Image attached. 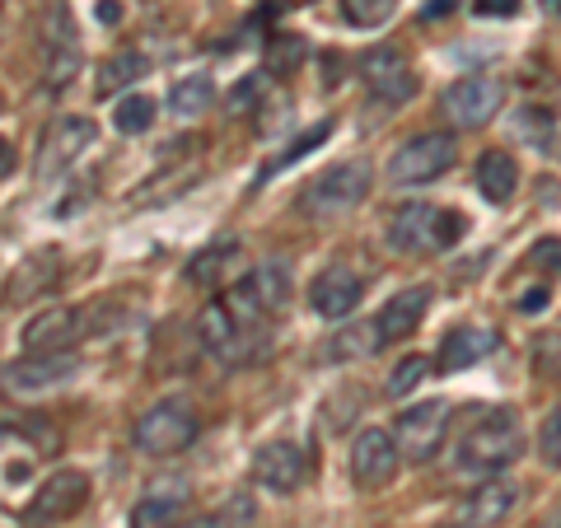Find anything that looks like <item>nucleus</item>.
<instances>
[{
    "label": "nucleus",
    "instance_id": "obj_1",
    "mask_svg": "<svg viewBox=\"0 0 561 528\" xmlns=\"http://www.w3.org/2000/svg\"><path fill=\"white\" fill-rule=\"evenodd\" d=\"M524 454V426L515 408H472V421L459 435L454 468L472 478H496Z\"/></svg>",
    "mask_w": 561,
    "mask_h": 528
},
{
    "label": "nucleus",
    "instance_id": "obj_2",
    "mask_svg": "<svg viewBox=\"0 0 561 528\" xmlns=\"http://www.w3.org/2000/svg\"><path fill=\"white\" fill-rule=\"evenodd\" d=\"M127 323V309L117 305H51L33 313L24 328V351H80L90 337H113Z\"/></svg>",
    "mask_w": 561,
    "mask_h": 528
},
{
    "label": "nucleus",
    "instance_id": "obj_3",
    "mask_svg": "<svg viewBox=\"0 0 561 528\" xmlns=\"http://www.w3.org/2000/svg\"><path fill=\"white\" fill-rule=\"evenodd\" d=\"M383 239H389V249H398V253H435V249H449V243L463 239V216L459 210L426 206V202H408L389 216Z\"/></svg>",
    "mask_w": 561,
    "mask_h": 528
},
{
    "label": "nucleus",
    "instance_id": "obj_4",
    "mask_svg": "<svg viewBox=\"0 0 561 528\" xmlns=\"http://www.w3.org/2000/svg\"><path fill=\"white\" fill-rule=\"evenodd\" d=\"M197 435H202L197 408L183 398H164L150 412H140V421L131 426V445L140 454H150V459H173V454L197 445Z\"/></svg>",
    "mask_w": 561,
    "mask_h": 528
},
{
    "label": "nucleus",
    "instance_id": "obj_5",
    "mask_svg": "<svg viewBox=\"0 0 561 528\" xmlns=\"http://www.w3.org/2000/svg\"><path fill=\"white\" fill-rule=\"evenodd\" d=\"M370 183H375V169L370 160H342L323 169L305 192H300V216L309 220H332V216H346L356 210L365 197H370Z\"/></svg>",
    "mask_w": 561,
    "mask_h": 528
},
{
    "label": "nucleus",
    "instance_id": "obj_6",
    "mask_svg": "<svg viewBox=\"0 0 561 528\" xmlns=\"http://www.w3.org/2000/svg\"><path fill=\"white\" fill-rule=\"evenodd\" d=\"M220 299L230 305V313H234L239 323L272 328V319L286 309V299H290V272H286V262H257V267L243 272Z\"/></svg>",
    "mask_w": 561,
    "mask_h": 528
},
{
    "label": "nucleus",
    "instance_id": "obj_7",
    "mask_svg": "<svg viewBox=\"0 0 561 528\" xmlns=\"http://www.w3.org/2000/svg\"><path fill=\"white\" fill-rule=\"evenodd\" d=\"M197 342H202L220 365H230V369L253 365V360L267 356V328L239 323L225 299H210V305L197 313Z\"/></svg>",
    "mask_w": 561,
    "mask_h": 528
},
{
    "label": "nucleus",
    "instance_id": "obj_8",
    "mask_svg": "<svg viewBox=\"0 0 561 528\" xmlns=\"http://www.w3.org/2000/svg\"><path fill=\"white\" fill-rule=\"evenodd\" d=\"M459 164V140L449 131H416L393 150L389 160V183L393 187H426Z\"/></svg>",
    "mask_w": 561,
    "mask_h": 528
},
{
    "label": "nucleus",
    "instance_id": "obj_9",
    "mask_svg": "<svg viewBox=\"0 0 561 528\" xmlns=\"http://www.w3.org/2000/svg\"><path fill=\"white\" fill-rule=\"evenodd\" d=\"M38 57H43V80L47 90H66L70 80L80 76V33L70 20L66 0H47L43 20H38Z\"/></svg>",
    "mask_w": 561,
    "mask_h": 528
},
{
    "label": "nucleus",
    "instance_id": "obj_10",
    "mask_svg": "<svg viewBox=\"0 0 561 528\" xmlns=\"http://www.w3.org/2000/svg\"><path fill=\"white\" fill-rule=\"evenodd\" d=\"M90 478H84L80 468H57L51 478L33 491V501L24 505V515L20 524L24 528H51V524H66V519H76L84 505H90Z\"/></svg>",
    "mask_w": 561,
    "mask_h": 528
},
{
    "label": "nucleus",
    "instance_id": "obj_11",
    "mask_svg": "<svg viewBox=\"0 0 561 528\" xmlns=\"http://www.w3.org/2000/svg\"><path fill=\"white\" fill-rule=\"evenodd\" d=\"M449 421H454V408H449L445 398L416 402V408L402 412V416L393 421V439H398L402 459H408V463H431V459H440L445 435H449Z\"/></svg>",
    "mask_w": 561,
    "mask_h": 528
},
{
    "label": "nucleus",
    "instance_id": "obj_12",
    "mask_svg": "<svg viewBox=\"0 0 561 528\" xmlns=\"http://www.w3.org/2000/svg\"><path fill=\"white\" fill-rule=\"evenodd\" d=\"M80 351H24L20 360L5 365V375H0V383H5L10 393L20 398H33V393H47V389H61V383H70L80 375Z\"/></svg>",
    "mask_w": 561,
    "mask_h": 528
},
{
    "label": "nucleus",
    "instance_id": "obj_13",
    "mask_svg": "<svg viewBox=\"0 0 561 528\" xmlns=\"http://www.w3.org/2000/svg\"><path fill=\"white\" fill-rule=\"evenodd\" d=\"M501 108H505V80L496 76H463L440 94V113L463 131L486 127Z\"/></svg>",
    "mask_w": 561,
    "mask_h": 528
},
{
    "label": "nucleus",
    "instance_id": "obj_14",
    "mask_svg": "<svg viewBox=\"0 0 561 528\" xmlns=\"http://www.w3.org/2000/svg\"><path fill=\"white\" fill-rule=\"evenodd\" d=\"M94 140H99L94 117H84V113L51 117L43 131V146H38V179L47 183V179H57V173H66L84 150H94Z\"/></svg>",
    "mask_w": 561,
    "mask_h": 528
},
{
    "label": "nucleus",
    "instance_id": "obj_15",
    "mask_svg": "<svg viewBox=\"0 0 561 528\" xmlns=\"http://www.w3.org/2000/svg\"><path fill=\"white\" fill-rule=\"evenodd\" d=\"M356 70H360V84L375 94V103H393L398 108V103L416 99V90H421L408 51H398V47H370L356 61Z\"/></svg>",
    "mask_w": 561,
    "mask_h": 528
},
{
    "label": "nucleus",
    "instance_id": "obj_16",
    "mask_svg": "<svg viewBox=\"0 0 561 528\" xmlns=\"http://www.w3.org/2000/svg\"><path fill=\"white\" fill-rule=\"evenodd\" d=\"M398 468H402V449H398L393 431L370 426L356 435V445H351V482L356 486H365V491L389 486L398 478Z\"/></svg>",
    "mask_w": 561,
    "mask_h": 528
},
{
    "label": "nucleus",
    "instance_id": "obj_17",
    "mask_svg": "<svg viewBox=\"0 0 561 528\" xmlns=\"http://www.w3.org/2000/svg\"><path fill=\"white\" fill-rule=\"evenodd\" d=\"M515 505H519V482L496 472V478H486L459 509H454L449 528H496L515 515Z\"/></svg>",
    "mask_w": 561,
    "mask_h": 528
},
{
    "label": "nucleus",
    "instance_id": "obj_18",
    "mask_svg": "<svg viewBox=\"0 0 561 528\" xmlns=\"http://www.w3.org/2000/svg\"><path fill=\"white\" fill-rule=\"evenodd\" d=\"M305 478H309V459H305V449L295 445V439H272V445L257 449L253 482L267 486L272 496H290V491H300Z\"/></svg>",
    "mask_w": 561,
    "mask_h": 528
},
{
    "label": "nucleus",
    "instance_id": "obj_19",
    "mask_svg": "<svg viewBox=\"0 0 561 528\" xmlns=\"http://www.w3.org/2000/svg\"><path fill=\"white\" fill-rule=\"evenodd\" d=\"M360 295H365V280L346 267V262H332V267H323L319 276H313V286H309V309L319 313V319H346V313H356L360 305Z\"/></svg>",
    "mask_w": 561,
    "mask_h": 528
},
{
    "label": "nucleus",
    "instance_id": "obj_20",
    "mask_svg": "<svg viewBox=\"0 0 561 528\" xmlns=\"http://www.w3.org/2000/svg\"><path fill=\"white\" fill-rule=\"evenodd\" d=\"M426 309H431V286H408L402 295H393L389 305H383V309L375 313L379 342L389 346V342L412 337V332L421 328V319H426Z\"/></svg>",
    "mask_w": 561,
    "mask_h": 528
},
{
    "label": "nucleus",
    "instance_id": "obj_21",
    "mask_svg": "<svg viewBox=\"0 0 561 528\" xmlns=\"http://www.w3.org/2000/svg\"><path fill=\"white\" fill-rule=\"evenodd\" d=\"M496 346H501V337L491 328H449L440 342V356H435V369H440V375H459V369L486 360Z\"/></svg>",
    "mask_w": 561,
    "mask_h": 528
},
{
    "label": "nucleus",
    "instance_id": "obj_22",
    "mask_svg": "<svg viewBox=\"0 0 561 528\" xmlns=\"http://www.w3.org/2000/svg\"><path fill=\"white\" fill-rule=\"evenodd\" d=\"M192 501V486L183 478L173 482H150V491L131 505V528H160V524H173L183 519V509Z\"/></svg>",
    "mask_w": 561,
    "mask_h": 528
},
{
    "label": "nucleus",
    "instance_id": "obj_23",
    "mask_svg": "<svg viewBox=\"0 0 561 528\" xmlns=\"http://www.w3.org/2000/svg\"><path fill=\"white\" fill-rule=\"evenodd\" d=\"M239 262H243L239 239H216L210 249H202L197 257L187 262V280H192V286H206V290H220V280L230 276Z\"/></svg>",
    "mask_w": 561,
    "mask_h": 528
},
{
    "label": "nucleus",
    "instance_id": "obj_24",
    "mask_svg": "<svg viewBox=\"0 0 561 528\" xmlns=\"http://www.w3.org/2000/svg\"><path fill=\"white\" fill-rule=\"evenodd\" d=\"M515 187H519L515 154L511 150H486L482 160H478V192H482L491 206H505V202L515 197Z\"/></svg>",
    "mask_w": 561,
    "mask_h": 528
},
{
    "label": "nucleus",
    "instance_id": "obj_25",
    "mask_svg": "<svg viewBox=\"0 0 561 528\" xmlns=\"http://www.w3.org/2000/svg\"><path fill=\"white\" fill-rule=\"evenodd\" d=\"M146 76H150V61L140 57V51L122 47V51H113V57L94 70V99H113V94L131 90V84L146 80Z\"/></svg>",
    "mask_w": 561,
    "mask_h": 528
},
{
    "label": "nucleus",
    "instance_id": "obj_26",
    "mask_svg": "<svg viewBox=\"0 0 561 528\" xmlns=\"http://www.w3.org/2000/svg\"><path fill=\"white\" fill-rule=\"evenodd\" d=\"M328 136H332V122H328V117L319 122V127H305L300 136H295V140H290V146H286V150H280V154H276V160H267V169H262V173H257V187H262V183H267V179H276V173H286L290 164H300V160H305V154H309V150H319V146H323V140H328Z\"/></svg>",
    "mask_w": 561,
    "mask_h": 528
},
{
    "label": "nucleus",
    "instance_id": "obj_27",
    "mask_svg": "<svg viewBox=\"0 0 561 528\" xmlns=\"http://www.w3.org/2000/svg\"><path fill=\"white\" fill-rule=\"evenodd\" d=\"M210 99H216L210 76H183V80L169 84V113L173 117H197V113H206Z\"/></svg>",
    "mask_w": 561,
    "mask_h": 528
},
{
    "label": "nucleus",
    "instance_id": "obj_28",
    "mask_svg": "<svg viewBox=\"0 0 561 528\" xmlns=\"http://www.w3.org/2000/svg\"><path fill=\"white\" fill-rule=\"evenodd\" d=\"M383 342H379V328L375 323H356V328H342L337 337L328 342V360H365L375 356Z\"/></svg>",
    "mask_w": 561,
    "mask_h": 528
},
{
    "label": "nucleus",
    "instance_id": "obj_29",
    "mask_svg": "<svg viewBox=\"0 0 561 528\" xmlns=\"http://www.w3.org/2000/svg\"><path fill=\"white\" fill-rule=\"evenodd\" d=\"M113 127L122 136H140V131H150L154 127V99L150 94H127L117 103V113H113Z\"/></svg>",
    "mask_w": 561,
    "mask_h": 528
},
{
    "label": "nucleus",
    "instance_id": "obj_30",
    "mask_svg": "<svg viewBox=\"0 0 561 528\" xmlns=\"http://www.w3.org/2000/svg\"><path fill=\"white\" fill-rule=\"evenodd\" d=\"M253 515V501L249 496H234L230 505L210 509V515H192V519H173L169 528H243V519Z\"/></svg>",
    "mask_w": 561,
    "mask_h": 528
},
{
    "label": "nucleus",
    "instance_id": "obj_31",
    "mask_svg": "<svg viewBox=\"0 0 561 528\" xmlns=\"http://www.w3.org/2000/svg\"><path fill=\"white\" fill-rule=\"evenodd\" d=\"M398 14V0H342V20L356 28H383Z\"/></svg>",
    "mask_w": 561,
    "mask_h": 528
},
{
    "label": "nucleus",
    "instance_id": "obj_32",
    "mask_svg": "<svg viewBox=\"0 0 561 528\" xmlns=\"http://www.w3.org/2000/svg\"><path fill=\"white\" fill-rule=\"evenodd\" d=\"M309 57V47L300 33H272L267 38V70H280V76H290L295 66Z\"/></svg>",
    "mask_w": 561,
    "mask_h": 528
},
{
    "label": "nucleus",
    "instance_id": "obj_33",
    "mask_svg": "<svg viewBox=\"0 0 561 528\" xmlns=\"http://www.w3.org/2000/svg\"><path fill=\"white\" fill-rule=\"evenodd\" d=\"M38 267H43V257L24 262V276H14V280H10V305H28L33 295H43V290L51 286V276H57V262H51L47 272H38Z\"/></svg>",
    "mask_w": 561,
    "mask_h": 528
},
{
    "label": "nucleus",
    "instance_id": "obj_34",
    "mask_svg": "<svg viewBox=\"0 0 561 528\" xmlns=\"http://www.w3.org/2000/svg\"><path fill=\"white\" fill-rule=\"evenodd\" d=\"M267 84H272V70H253V76H243L234 90H230V99H225V108H230L234 117L253 113V108H257V99L267 94Z\"/></svg>",
    "mask_w": 561,
    "mask_h": 528
},
{
    "label": "nucleus",
    "instance_id": "obj_35",
    "mask_svg": "<svg viewBox=\"0 0 561 528\" xmlns=\"http://www.w3.org/2000/svg\"><path fill=\"white\" fill-rule=\"evenodd\" d=\"M426 375H431V356H402L389 375V398H408Z\"/></svg>",
    "mask_w": 561,
    "mask_h": 528
},
{
    "label": "nucleus",
    "instance_id": "obj_36",
    "mask_svg": "<svg viewBox=\"0 0 561 528\" xmlns=\"http://www.w3.org/2000/svg\"><path fill=\"white\" fill-rule=\"evenodd\" d=\"M538 454H542V463L548 468H561V408L542 421V431H538Z\"/></svg>",
    "mask_w": 561,
    "mask_h": 528
},
{
    "label": "nucleus",
    "instance_id": "obj_37",
    "mask_svg": "<svg viewBox=\"0 0 561 528\" xmlns=\"http://www.w3.org/2000/svg\"><path fill=\"white\" fill-rule=\"evenodd\" d=\"M529 262L538 272H548V276H561V239H542L529 249Z\"/></svg>",
    "mask_w": 561,
    "mask_h": 528
},
{
    "label": "nucleus",
    "instance_id": "obj_38",
    "mask_svg": "<svg viewBox=\"0 0 561 528\" xmlns=\"http://www.w3.org/2000/svg\"><path fill=\"white\" fill-rule=\"evenodd\" d=\"M472 14H505V20H511V14H519V0H472Z\"/></svg>",
    "mask_w": 561,
    "mask_h": 528
},
{
    "label": "nucleus",
    "instance_id": "obj_39",
    "mask_svg": "<svg viewBox=\"0 0 561 528\" xmlns=\"http://www.w3.org/2000/svg\"><path fill=\"white\" fill-rule=\"evenodd\" d=\"M548 286H538V290H524L519 295V313H538V309H548Z\"/></svg>",
    "mask_w": 561,
    "mask_h": 528
},
{
    "label": "nucleus",
    "instance_id": "obj_40",
    "mask_svg": "<svg viewBox=\"0 0 561 528\" xmlns=\"http://www.w3.org/2000/svg\"><path fill=\"white\" fill-rule=\"evenodd\" d=\"M449 10H454V0H431V5L421 10V20H426V24H431V20H445Z\"/></svg>",
    "mask_w": 561,
    "mask_h": 528
},
{
    "label": "nucleus",
    "instance_id": "obj_41",
    "mask_svg": "<svg viewBox=\"0 0 561 528\" xmlns=\"http://www.w3.org/2000/svg\"><path fill=\"white\" fill-rule=\"evenodd\" d=\"M10 169H14V146H10L5 136H0V179H5Z\"/></svg>",
    "mask_w": 561,
    "mask_h": 528
},
{
    "label": "nucleus",
    "instance_id": "obj_42",
    "mask_svg": "<svg viewBox=\"0 0 561 528\" xmlns=\"http://www.w3.org/2000/svg\"><path fill=\"white\" fill-rule=\"evenodd\" d=\"M99 20H103V24H117V20H122V5H117V0H103V5H99Z\"/></svg>",
    "mask_w": 561,
    "mask_h": 528
},
{
    "label": "nucleus",
    "instance_id": "obj_43",
    "mask_svg": "<svg viewBox=\"0 0 561 528\" xmlns=\"http://www.w3.org/2000/svg\"><path fill=\"white\" fill-rule=\"evenodd\" d=\"M0 108H5V99H0Z\"/></svg>",
    "mask_w": 561,
    "mask_h": 528
},
{
    "label": "nucleus",
    "instance_id": "obj_44",
    "mask_svg": "<svg viewBox=\"0 0 561 528\" xmlns=\"http://www.w3.org/2000/svg\"><path fill=\"white\" fill-rule=\"evenodd\" d=\"M557 528H561V524H557Z\"/></svg>",
    "mask_w": 561,
    "mask_h": 528
}]
</instances>
